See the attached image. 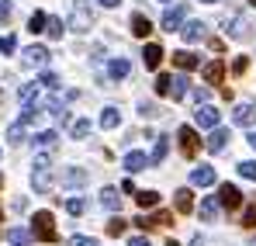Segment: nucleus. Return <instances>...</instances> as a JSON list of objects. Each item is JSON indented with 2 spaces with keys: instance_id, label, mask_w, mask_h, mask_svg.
<instances>
[{
  "instance_id": "f257e3e1",
  "label": "nucleus",
  "mask_w": 256,
  "mask_h": 246,
  "mask_svg": "<svg viewBox=\"0 0 256 246\" xmlns=\"http://www.w3.org/2000/svg\"><path fill=\"white\" fill-rule=\"evenodd\" d=\"M32 184L38 194H48V187H52V160L45 153L35 156V163H32Z\"/></svg>"
},
{
  "instance_id": "f03ea898",
  "label": "nucleus",
  "mask_w": 256,
  "mask_h": 246,
  "mask_svg": "<svg viewBox=\"0 0 256 246\" xmlns=\"http://www.w3.org/2000/svg\"><path fill=\"white\" fill-rule=\"evenodd\" d=\"M32 236L42 239V243H56V218H52V211H35V218H32Z\"/></svg>"
},
{
  "instance_id": "7ed1b4c3",
  "label": "nucleus",
  "mask_w": 256,
  "mask_h": 246,
  "mask_svg": "<svg viewBox=\"0 0 256 246\" xmlns=\"http://www.w3.org/2000/svg\"><path fill=\"white\" fill-rule=\"evenodd\" d=\"M90 25H94V18H90V11L84 7V0H76V7H73V14H70V32H76V35H84V32H90Z\"/></svg>"
},
{
  "instance_id": "20e7f679",
  "label": "nucleus",
  "mask_w": 256,
  "mask_h": 246,
  "mask_svg": "<svg viewBox=\"0 0 256 246\" xmlns=\"http://www.w3.org/2000/svg\"><path fill=\"white\" fill-rule=\"evenodd\" d=\"M218 205L228 208V211H236V208L242 205V191H239L236 184H222V187H218Z\"/></svg>"
},
{
  "instance_id": "39448f33",
  "label": "nucleus",
  "mask_w": 256,
  "mask_h": 246,
  "mask_svg": "<svg viewBox=\"0 0 256 246\" xmlns=\"http://www.w3.org/2000/svg\"><path fill=\"white\" fill-rule=\"evenodd\" d=\"M176 139H180V153H184L187 160H190V156L198 153V146H201V139H198V132H194L190 125H184V128L176 132Z\"/></svg>"
},
{
  "instance_id": "423d86ee",
  "label": "nucleus",
  "mask_w": 256,
  "mask_h": 246,
  "mask_svg": "<svg viewBox=\"0 0 256 246\" xmlns=\"http://www.w3.org/2000/svg\"><path fill=\"white\" fill-rule=\"evenodd\" d=\"M194 122H198V128H218V122H222V111H214L212 104H198Z\"/></svg>"
},
{
  "instance_id": "0eeeda50",
  "label": "nucleus",
  "mask_w": 256,
  "mask_h": 246,
  "mask_svg": "<svg viewBox=\"0 0 256 246\" xmlns=\"http://www.w3.org/2000/svg\"><path fill=\"white\" fill-rule=\"evenodd\" d=\"M21 63H24V66H45V63H48V49H45V45H28V49L21 52Z\"/></svg>"
},
{
  "instance_id": "6e6552de",
  "label": "nucleus",
  "mask_w": 256,
  "mask_h": 246,
  "mask_svg": "<svg viewBox=\"0 0 256 246\" xmlns=\"http://www.w3.org/2000/svg\"><path fill=\"white\" fill-rule=\"evenodd\" d=\"M184 18H187V7H184V4H180V7H170V11L163 14V32H180Z\"/></svg>"
},
{
  "instance_id": "1a4fd4ad",
  "label": "nucleus",
  "mask_w": 256,
  "mask_h": 246,
  "mask_svg": "<svg viewBox=\"0 0 256 246\" xmlns=\"http://www.w3.org/2000/svg\"><path fill=\"white\" fill-rule=\"evenodd\" d=\"M163 45H156V42H149L146 45V52H142V63H146V70H160V63H163Z\"/></svg>"
},
{
  "instance_id": "9d476101",
  "label": "nucleus",
  "mask_w": 256,
  "mask_h": 246,
  "mask_svg": "<svg viewBox=\"0 0 256 246\" xmlns=\"http://www.w3.org/2000/svg\"><path fill=\"white\" fill-rule=\"evenodd\" d=\"M180 35H184V42H201L208 35V25H204V21H187V25L180 28Z\"/></svg>"
},
{
  "instance_id": "9b49d317",
  "label": "nucleus",
  "mask_w": 256,
  "mask_h": 246,
  "mask_svg": "<svg viewBox=\"0 0 256 246\" xmlns=\"http://www.w3.org/2000/svg\"><path fill=\"white\" fill-rule=\"evenodd\" d=\"M228 139H232V135H228V128H212V135H208V142H204V146H208V153H222V149L228 146Z\"/></svg>"
},
{
  "instance_id": "f8f14e48",
  "label": "nucleus",
  "mask_w": 256,
  "mask_h": 246,
  "mask_svg": "<svg viewBox=\"0 0 256 246\" xmlns=\"http://www.w3.org/2000/svg\"><path fill=\"white\" fill-rule=\"evenodd\" d=\"M173 63L184 70V73H190V70H198L201 66V59L194 56V52H187V49H180V52H173Z\"/></svg>"
},
{
  "instance_id": "ddd939ff",
  "label": "nucleus",
  "mask_w": 256,
  "mask_h": 246,
  "mask_svg": "<svg viewBox=\"0 0 256 246\" xmlns=\"http://www.w3.org/2000/svg\"><path fill=\"white\" fill-rule=\"evenodd\" d=\"M232 122H236V125H253L256 122V108H253V104H246V101H242V104H236Z\"/></svg>"
},
{
  "instance_id": "4468645a",
  "label": "nucleus",
  "mask_w": 256,
  "mask_h": 246,
  "mask_svg": "<svg viewBox=\"0 0 256 246\" xmlns=\"http://www.w3.org/2000/svg\"><path fill=\"white\" fill-rule=\"evenodd\" d=\"M190 184H194V187H208V184H214V170L212 166H194V170H190Z\"/></svg>"
},
{
  "instance_id": "2eb2a0df",
  "label": "nucleus",
  "mask_w": 256,
  "mask_h": 246,
  "mask_svg": "<svg viewBox=\"0 0 256 246\" xmlns=\"http://www.w3.org/2000/svg\"><path fill=\"white\" fill-rule=\"evenodd\" d=\"M149 32H152V21L146 14H132V35L135 39H149Z\"/></svg>"
},
{
  "instance_id": "dca6fc26",
  "label": "nucleus",
  "mask_w": 256,
  "mask_h": 246,
  "mask_svg": "<svg viewBox=\"0 0 256 246\" xmlns=\"http://www.w3.org/2000/svg\"><path fill=\"white\" fill-rule=\"evenodd\" d=\"M201 73H204V83H222V77H225V63H222V59H212Z\"/></svg>"
},
{
  "instance_id": "f3484780",
  "label": "nucleus",
  "mask_w": 256,
  "mask_h": 246,
  "mask_svg": "<svg viewBox=\"0 0 256 246\" xmlns=\"http://www.w3.org/2000/svg\"><path fill=\"white\" fill-rule=\"evenodd\" d=\"M32 239H35V236H32L28 229H21V225L7 229V243H10V246H32Z\"/></svg>"
},
{
  "instance_id": "a211bd4d",
  "label": "nucleus",
  "mask_w": 256,
  "mask_h": 246,
  "mask_svg": "<svg viewBox=\"0 0 256 246\" xmlns=\"http://www.w3.org/2000/svg\"><path fill=\"white\" fill-rule=\"evenodd\" d=\"M62 184H66V187H80V184H86V170H80V166L62 170Z\"/></svg>"
},
{
  "instance_id": "6ab92c4d",
  "label": "nucleus",
  "mask_w": 256,
  "mask_h": 246,
  "mask_svg": "<svg viewBox=\"0 0 256 246\" xmlns=\"http://www.w3.org/2000/svg\"><path fill=\"white\" fill-rule=\"evenodd\" d=\"M100 205L108 208V211H118V208H122V194H118V187H104V191H100Z\"/></svg>"
},
{
  "instance_id": "aec40b11",
  "label": "nucleus",
  "mask_w": 256,
  "mask_h": 246,
  "mask_svg": "<svg viewBox=\"0 0 256 246\" xmlns=\"http://www.w3.org/2000/svg\"><path fill=\"white\" fill-rule=\"evenodd\" d=\"M218 211H222L218 198H214V194H208V198L201 201V218H204V222H214V218H218Z\"/></svg>"
},
{
  "instance_id": "412c9836",
  "label": "nucleus",
  "mask_w": 256,
  "mask_h": 246,
  "mask_svg": "<svg viewBox=\"0 0 256 246\" xmlns=\"http://www.w3.org/2000/svg\"><path fill=\"white\" fill-rule=\"evenodd\" d=\"M149 166V156L146 153H128L125 156V170L128 173H138V170H146Z\"/></svg>"
},
{
  "instance_id": "4be33fe9",
  "label": "nucleus",
  "mask_w": 256,
  "mask_h": 246,
  "mask_svg": "<svg viewBox=\"0 0 256 246\" xmlns=\"http://www.w3.org/2000/svg\"><path fill=\"white\" fill-rule=\"evenodd\" d=\"M173 205H176V211H180V215H187V211L194 208V194H190L187 187H180V191H176V198H173Z\"/></svg>"
},
{
  "instance_id": "5701e85b",
  "label": "nucleus",
  "mask_w": 256,
  "mask_h": 246,
  "mask_svg": "<svg viewBox=\"0 0 256 246\" xmlns=\"http://www.w3.org/2000/svg\"><path fill=\"white\" fill-rule=\"evenodd\" d=\"M187 87H190V80H187V77H170V94H166V97L180 101V97L187 94Z\"/></svg>"
},
{
  "instance_id": "b1692460",
  "label": "nucleus",
  "mask_w": 256,
  "mask_h": 246,
  "mask_svg": "<svg viewBox=\"0 0 256 246\" xmlns=\"http://www.w3.org/2000/svg\"><path fill=\"white\" fill-rule=\"evenodd\" d=\"M122 125V111L118 108H104L100 111V128H118Z\"/></svg>"
},
{
  "instance_id": "393cba45",
  "label": "nucleus",
  "mask_w": 256,
  "mask_h": 246,
  "mask_svg": "<svg viewBox=\"0 0 256 246\" xmlns=\"http://www.w3.org/2000/svg\"><path fill=\"white\" fill-rule=\"evenodd\" d=\"M166 153H170V139H166V135H160V139H156V149H152V156H149V163H163V160H166Z\"/></svg>"
},
{
  "instance_id": "a878e982",
  "label": "nucleus",
  "mask_w": 256,
  "mask_h": 246,
  "mask_svg": "<svg viewBox=\"0 0 256 246\" xmlns=\"http://www.w3.org/2000/svg\"><path fill=\"white\" fill-rule=\"evenodd\" d=\"M108 73H111V80H125L128 77V59H111Z\"/></svg>"
},
{
  "instance_id": "bb28decb",
  "label": "nucleus",
  "mask_w": 256,
  "mask_h": 246,
  "mask_svg": "<svg viewBox=\"0 0 256 246\" xmlns=\"http://www.w3.org/2000/svg\"><path fill=\"white\" fill-rule=\"evenodd\" d=\"M135 201H138V208H156L160 205V194L156 191H135Z\"/></svg>"
},
{
  "instance_id": "cd10ccee",
  "label": "nucleus",
  "mask_w": 256,
  "mask_h": 246,
  "mask_svg": "<svg viewBox=\"0 0 256 246\" xmlns=\"http://www.w3.org/2000/svg\"><path fill=\"white\" fill-rule=\"evenodd\" d=\"M228 35H232V39H246V35H250V25H246V18H232V28H228Z\"/></svg>"
},
{
  "instance_id": "c85d7f7f",
  "label": "nucleus",
  "mask_w": 256,
  "mask_h": 246,
  "mask_svg": "<svg viewBox=\"0 0 256 246\" xmlns=\"http://www.w3.org/2000/svg\"><path fill=\"white\" fill-rule=\"evenodd\" d=\"M45 35L56 42V39H62V21L59 18H45Z\"/></svg>"
},
{
  "instance_id": "c756f323",
  "label": "nucleus",
  "mask_w": 256,
  "mask_h": 246,
  "mask_svg": "<svg viewBox=\"0 0 256 246\" xmlns=\"http://www.w3.org/2000/svg\"><path fill=\"white\" fill-rule=\"evenodd\" d=\"M7 139L14 142V146H21L24 142V122H14L10 128H7Z\"/></svg>"
},
{
  "instance_id": "7c9ffc66",
  "label": "nucleus",
  "mask_w": 256,
  "mask_h": 246,
  "mask_svg": "<svg viewBox=\"0 0 256 246\" xmlns=\"http://www.w3.org/2000/svg\"><path fill=\"white\" fill-rule=\"evenodd\" d=\"M28 32H32V35H38V32H45V14H42V11H35V14L28 18Z\"/></svg>"
},
{
  "instance_id": "2f4dec72",
  "label": "nucleus",
  "mask_w": 256,
  "mask_h": 246,
  "mask_svg": "<svg viewBox=\"0 0 256 246\" xmlns=\"http://www.w3.org/2000/svg\"><path fill=\"white\" fill-rule=\"evenodd\" d=\"M56 139H59V135L48 128V132H38V135H35V146H42V149H52V146H56Z\"/></svg>"
},
{
  "instance_id": "473e14b6",
  "label": "nucleus",
  "mask_w": 256,
  "mask_h": 246,
  "mask_svg": "<svg viewBox=\"0 0 256 246\" xmlns=\"http://www.w3.org/2000/svg\"><path fill=\"white\" fill-rule=\"evenodd\" d=\"M125 229H128V222H125V218H122V215H114V218L108 222V236H122Z\"/></svg>"
},
{
  "instance_id": "72a5a7b5",
  "label": "nucleus",
  "mask_w": 256,
  "mask_h": 246,
  "mask_svg": "<svg viewBox=\"0 0 256 246\" xmlns=\"http://www.w3.org/2000/svg\"><path fill=\"white\" fill-rule=\"evenodd\" d=\"M35 97H38V83H24L21 87V101L24 104H35Z\"/></svg>"
},
{
  "instance_id": "f704fd0d",
  "label": "nucleus",
  "mask_w": 256,
  "mask_h": 246,
  "mask_svg": "<svg viewBox=\"0 0 256 246\" xmlns=\"http://www.w3.org/2000/svg\"><path fill=\"white\" fill-rule=\"evenodd\" d=\"M70 132H73V139H86V135H90V122H84V118H80V122H73V128H70Z\"/></svg>"
},
{
  "instance_id": "c9c22d12",
  "label": "nucleus",
  "mask_w": 256,
  "mask_h": 246,
  "mask_svg": "<svg viewBox=\"0 0 256 246\" xmlns=\"http://www.w3.org/2000/svg\"><path fill=\"white\" fill-rule=\"evenodd\" d=\"M239 177H246V180H256V163H253V160H242V163H239Z\"/></svg>"
},
{
  "instance_id": "e433bc0d",
  "label": "nucleus",
  "mask_w": 256,
  "mask_h": 246,
  "mask_svg": "<svg viewBox=\"0 0 256 246\" xmlns=\"http://www.w3.org/2000/svg\"><path fill=\"white\" fill-rule=\"evenodd\" d=\"M152 87H156V94H160V97H166V94H170V77H166V73H160Z\"/></svg>"
},
{
  "instance_id": "4c0bfd02",
  "label": "nucleus",
  "mask_w": 256,
  "mask_h": 246,
  "mask_svg": "<svg viewBox=\"0 0 256 246\" xmlns=\"http://www.w3.org/2000/svg\"><path fill=\"white\" fill-rule=\"evenodd\" d=\"M84 198H70V201H66V211H70V215H84Z\"/></svg>"
},
{
  "instance_id": "58836bf2",
  "label": "nucleus",
  "mask_w": 256,
  "mask_h": 246,
  "mask_svg": "<svg viewBox=\"0 0 256 246\" xmlns=\"http://www.w3.org/2000/svg\"><path fill=\"white\" fill-rule=\"evenodd\" d=\"M138 115H142V118H156V115H160V108H156V104H149V101H142V104H138Z\"/></svg>"
},
{
  "instance_id": "ea45409f",
  "label": "nucleus",
  "mask_w": 256,
  "mask_h": 246,
  "mask_svg": "<svg viewBox=\"0 0 256 246\" xmlns=\"http://www.w3.org/2000/svg\"><path fill=\"white\" fill-rule=\"evenodd\" d=\"M149 222H152V225H170L173 215L170 211H156V215H149Z\"/></svg>"
},
{
  "instance_id": "a19ab883",
  "label": "nucleus",
  "mask_w": 256,
  "mask_h": 246,
  "mask_svg": "<svg viewBox=\"0 0 256 246\" xmlns=\"http://www.w3.org/2000/svg\"><path fill=\"white\" fill-rule=\"evenodd\" d=\"M38 87H45V90H56V87H59V77H56V73H42Z\"/></svg>"
},
{
  "instance_id": "79ce46f5",
  "label": "nucleus",
  "mask_w": 256,
  "mask_h": 246,
  "mask_svg": "<svg viewBox=\"0 0 256 246\" xmlns=\"http://www.w3.org/2000/svg\"><path fill=\"white\" fill-rule=\"evenodd\" d=\"M14 49H18V42H14V35H4V39H0V52H4V56H10Z\"/></svg>"
},
{
  "instance_id": "37998d69",
  "label": "nucleus",
  "mask_w": 256,
  "mask_h": 246,
  "mask_svg": "<svg viewBox=\"0 0 256 246\" xmlns=\"http://www.w3.org/2000/svg\"><path fill=\"white\" fill-rule=\"evenodd\" d=\"M246 70H250V59H246V56H239V59L232 63V73H236V77H242Z\"/></svg>"
},
{
  "instance_id": "c03bdc74",
  "label": "nucleus",
  "mask_w": 256,
  "mask_h": 246,
  "mask_svg": "<svg viewBox=\"0 0 256 246\" xmlns=\"http://www.w3.org/2000/svg\"><path fill=\"white\" fill-rule=\"evenodd\" d=\"M70 246H97V239H94V236H73Z\"/></svg>"
},
{
  "instance_id": "a18cd8bd",
  "label": "nucleus",
  "mask_w": 256,
  "mask_h": 246,
  "mask_svg": "<svg viewBox=\"0 0 256 246\" xmlns=\"http://www.w3.org/2000/svg\"><path fill=\"white\" fill-rule=\"evenodd\" d=\"M10 18V0H0V25Z\"/></svg>"
},
{
  "instance_id": "49530a36",
  "label": "nucleus",
  "mask_w": 256,
  "mask_h": 246,
  "mask_svg": "<svg viewBox=\"0 0 256 246\" xmlns=\"http://www.w3.org/2000/svg\"><path fill=\"white\" fill-rule=\"evenodd\" d=\"M242 225H250V229H256V205L246 211V218H242Z\"/></svg>"
},
{
  "instance_id": "de8ad7c7",
  "label": "nucleus",
  "mask_w": 256,
  "mask_h": 246,
  "mask_svg": "<svg viewBox=\"0 0 256 246\" xmlns=\"http://www.w3.org/2000/svg\"><path fill=\"white\" fill-rule=\"evenodd\" d=\"M208 97H212V94H208V87H198V90H194V101H198V104H201V101H208Z\"/></svg>"
},
{
  "instance_id": "09e8293b",
  "label": "nucleus",
  "mask_w": 256,
  "mask_h": 246,
  "mask_svg": "<svg viewBox=\"0 0 256 246\" xmlns=\"http://www.w3.org/2000/svg\"><path fill=\"white\" fill-rule=\"evenodd\" d=\"M138 229H152V222H149V215H138V218H132Z\"/></svg>"
},
{
  "instance_id": "8fccbe9b",
  "label": "nucleus",
  "mask_w": 256,
  "mask_h": 246,
  "mask_svg": "<svg viewBox=\"0 0 256 246\" xmlns=\"http://www.w3.org/2000/svg\"><path fill=\"white\" fill-rule=\"evenodd\" d=\"M128 246H149V239H146V236H135V239H132Z\"/></svg>"
},
{
  "instance_id": "3c124183",
  "label": "nucleus",
  "mask_w": 256,
  "mask_h": 246,
  "mask_svg": "<svg viewBox=\"0 0 256 246\" xmlns=\"http://www.w3.org/2000/svg\"><path fill=\"white\" fill-rule=\"evenodd\" d=\"M100 4H104V7H118L122 0H100Z\"/></svg>"
},
{
  "instance_id": "603ef678",
  "label": "nucleus",
  "mask_w": 256,
  "mask_h": 246,
  "mask_svg": "<svg viewBox=\"0 0 256 246\" xmlns=\"http://www.w3.org/2000/svg\"><path fill=\"white\" fill-rule=\"evenodd\" d=\"M190 246H204V239H201V236H194V243H190Z\"/></svg>"
},
{
  "instance_id": "864d4df0",
  "label": "nucleus",
  "mask_w": 256,
  "mask_h": 246,
  "mask_svg": "<svg viewBox=\"0 0 256 246\" xmlns=\"http://www.w3.org/2000/svg\"><path fill=\"white\" fill-rule=\"evenodd\" d=\"M250 146H253V149H256V132H250Z\"/></svg>"
},
{
  "instance_id": "5fc2aeb1",
  "label": "nucleus",
  "mask_w": 256,
  "mask_h": 246,
  "mask_svg": "<svg viewBox=\"0 0 256 246\" xmlns=\"http://www.w3.org/2000/svg\"><path fill=\"white\" fill-rule=\"evenodd\" d=\"M166 246H180V243H173V239H170V243H166Z\"/></svg>"
},
{
  "instance_id": "6e6d98bb",
  "label": "nucleus",
  "mask_w": 256,
  "mask_h": 246,
  "mask_svg": "<svg viewBox=\"0 0 256 246\" xmlns=\"http://www.w3.org/2000/svg\"><path fill=\"white\" fill-rule=\"evenodd\" d=\"M201 4H214V0H201Z\"/></svg>"
},
{
  "instance_id": "4d7b16f0",
  "label": "nucleus",
  "mask_w": 256,
  "mask_h": 246,
  "mask_svg": "<svg viewBox=\"0 0 256 246\" xmlns=\"http://www.w3.org/2000/svg\"><path fill=\"white\" fill-rule=\"evenodd\" d=\"M0 187H4V177H0Z\"/></svg>"
},
{
  "instance_id": "13d9d810",
  "label": "nucleus",
  "mask_w": 256,
  "mask_h": 246,
  "mask_svg": "<svg viewBox=\"0 0 256 246\" xmlns=\"http://www.w3.org/2000/svg\"><path fill=\"white\" fill-rule=\"evenodd\" d=\"M250 4H253V7H256V0H250Z\"/></svg>"
},
{
  "instance_id": "bf43d9fd",
  "label": "nucleus",
  "mask_w": 256,
  "mask_h": 246,
  "mask_svg": "<svg viewBox=\"0 0 256 246\" xmlns=\"http://www.w3.org/2000/svg\"><path fill=\"white\" fill-rule=\"evenodd\" d=\"M160 4H166V0H160Z\"/></svg>"
}]
</instances>
